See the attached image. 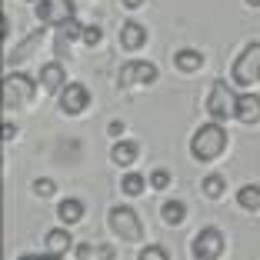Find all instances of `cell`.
<instances>
[{
  "label": "cell",
  "mask_w": 260,
  "mask_h": 260,
  "mask_svg": "<svg viewBox=\"0 0 260 260\" xmlns=\"http://www.w3.org/2000/svg\"><path fill=\"white\" fill-rule=\"evenodd\" d=\"M67 40H84V23L70 20L67 27H60V47L67 44Z\"/></svg>",
  "instance_id": "cell-23"
},
{
  "label": "cell",
  "mask_w": 260,
  "mask_h": 260,
  "mask_svg": "<svg viewBox=\"0 0 260 260\" xmlns=\"http://www.w3.org/2000/svg\"><path fill=\"white\" fill-rule=\"evenodd\" d=\"M110 230H114L120 240H140L144 237V223H140V217H137V210L134 207H110Z\"/></svg>",
  "instance_id": "cell-5"
},
{
  "label": "cell",
  "mask_w": 260,
  "mask_h": 260,
  "mask_svg": "<svg viewBox=\"0 0 260 260\" xmlns=\"http://www.w3.org/2000/svg\"><path fill=\"white\" fill-rule=\"evenodd\" d=\"M174 67L180 70V74H197V70L204 67V54L184 47V50H177V54H174Z\"/></svg>",
  "instance_id": "cell-14"
},
{
  "label": "cell",
  "mask_w": 260,
  "mask_h": 260,
  "mask_svg": "<svg viewBox=\"0 0 260 260\" xmlns=\"http://www.w3.org/2000/svg\"><path fill=\"white\" fill-rule=\"evenodd\" d=\"M123 7H127V10H137V7H144V0H123Z\"/></svg>",
  "instance_id": "cell-32"
},
{
  "label": "cell",
  "mask_w": 260,
  "mask_h": 260,
  "mask_svg": "<svg viewBox=\"0 0 260 260\" xmlns=\"http://www.w3.org/2000/svg\"><path fill=\"white\" fill-rule=\"evenodd\" d=\"M40 40H44V30H34L30 37H27V40L20 44V50H10V54H7V63H20V60H27V57H30L34 50H37Z\"/></svg>",
  "instance_id": "cell-18"
},
{
  "label": "cell",
  "mask_w": 260,
  "mask_h": 260,
  "mask_svg": "<svg viewBox=\"0 0 260 260\" xmlns=\"http://www.w3.org/2000/svg\"><path fill=\"white\" fill-rule=\"evenodd\" d=\"M207 114L214 117L217 123L237 117V93L230 90L227 80H214V84H210V93H207Z\"/></svg>",
  "instance_id": "cell-3"
},
{
  "label": "cell",
  "mask_w": 260,
  "mask_h": 260,
  "mask_svg": "<svg viewBox=\"0 0 260 260\" xmlns=\"http://www.w3.org/2000/svg\"><path fill=\"white\" fill-rule=\"evenodd\" d=\"M157 63L150 60H130L120 67V87H137V84H153L157 80Z\"/></svg>",
  "instance_id": "cell-8"
},
{
  "label": "cell",
  "mask_w": 260,
  "mask_h": 260,
  "mask_svg": "<svg viewBox=\"0 0 260 260\" xmlns=\"http://www.w3.org/2000/svg\"><path fill=\"white\" fill-rule=\"evenodd\" d=\"M144 44H147V30L140 27L137 20H127V23L120 27V47L134 54V50H140Z\"/></svg>",
  "instance_id": "cell-11"
},
{
  "label": "cell",
  "mask_w": 260,
  "mask_h": 260,
  "mask_svg": "<svg viewBox=\"0 0 260 260\" xmlns=\"http://www.w3.org/2000/svg\"><path fill=\"white\" fill-rule=\"evenodd\" d=\"M34 93H37V84H34V77L27 74H4V100H7V110L20 107V104H30Z\"/></svg>",
  "instance_id": "cell-4"
},
{
  "label": "cell",
  "mask_w": 260,
  "mask_h": 260,
  "mask_svg": "<svg viewBox=\"0 0 260 260\" xmlns=\"http://www.w3.org/2000/svg\"><path fill=\"white\" fill-rule=\"evenodd\" d=\"M57 217H60L63 227H70V223H80V220H84V200L63 197L60 204H57Z\"/></svg>",
  "instance_id": "cell-13"
},
{
  "label": "cell",
  "mask_w": 260,
  "mask_h": 260,
  "mask_svg": "<svg viewBox=\"0 0 260 260\" xmlns=\"http://www.w3.org/2000/svg\"><path fill=\"white\" fill-rule=\"evenodd\" d=\"M193 260H220L223 253V234L217 227H200L193 234V244H190Z\"/></svg>",
  "instance_id": "cell-6"
},
{
  "label": "cell",
  "mask_w": 260,
  "mask_h": 260,
  "mask_svg": "<svg viewBox=\"0 0 260 260\" xmlns=\"http://www.w3.org/2000/svg\"><path fill=\"white\" fill-rule=\"evenodd\" d=\"M237 120L247 123V127L260 120V97L257 93H240L237 97Z\"/></svg>",
  "instance_id": "cell-12"
},
{
  "label": "cell",
  "mask_w": 260,
  "mask_h": 260,
  "mask_svg": "<svg viewBox=\"0 0 260 260\" xmlns=\"http://www.w3.org/2000/svg\"><path fill=\"white\" fill-rule=\"evenodd\" d=\"M244 4L247 7H260V0H244Z\"/></svg>",
  "instance_id": "cell-33"
},
{
  "label": "cell",
  "mask_w": 260,
  "mask_h": 260,
  "mask_svg": "<svg viewBox=\"0 0 260 260\" xmlns=\"http://www.w3.org/2000/svg\"><path fill=\"white\" fill-rule=\"evenodd\" d=\"M20 260H60V253H23Z\"/></svg>",
  "instance_id": "cell-27"
},
{
  "label": "cell",
  "mask_w": 260,
  "mask_h": 260,
  "mask_svg": "<svg viewBox=\"0 0 260 260\" xmlns=\"http://www.w3.org/2000/svg\"><path fill=\"white\" fill-rule=\"evenodd\" d=\"M140 157V147H137V140H117L114 144V150H110V160L114 164H120V167H130V164Z\"/></svg>",
  "instance_id": "cell-15"
},
{
  "label": "cell",
  "mask_w": 260,
  "mask_h": 260,
  "mask_svg": "<svg viewBox=\"0 0 260 260\" xmlns=\"http://www.w3.org/2000/svg\"><path fill=\"white\" fill-rule=\"evenodd\" d=\"M230 77H234L237 87H250V84L260 80V40H250L237 54V60L230 67Z\"/></svg>",
  "instance_id": "cell-2"
},
{
  "label": "cell",
  "mask_w": 260,
  "mask_h": 260,
  "mask_svg": "<svg viewBox=\"0 0 260 260\" xmlns=\"http://www.w3.org/2000/svg\"><path fill=\"white\" fill-rule=\"evenodd\" d=\"M237 204L244 207V210H250V214H253V210H260V187L257 184H244L237 190Z\"/></svg>",
  "instance_id": "cell-19"
},
{
  "label": "cell",
  "mask_w": 260,
  "mask_h": 260,
  "mask_svg": "<svg viewBox=\"0 0 260 260\" xmlns=\"http://www.w3.org/2000/svg\"><path fill=\"white\" fill-rule=\"evenodd\" d=\"M100 40H104V30H100L97 23H87L84 27V47H100Z\"/></svg>",
  "instance_id": "cell-25"
},
{
  "label": "cell",
  "mask_w": 260,
  "mask_h": 260,
  "mask_svg": "<svg viewBox=\"0 0 260 260\" xmlns=\"http://www.w3.org/2000/svg\"><path fill=\"white\" fill-rule=\"evenodd\" d=\"M160 220L167 223V227H180V223L187 220V204L184 200H167V204H160Z\"/></svg>",
  "instance_id": "cell-16"
},
{
  "label": "cell",
  "mask_w": 260,
  "mask_h": 260,
  "mask_svg": "<svg viewBox=\"0 0 260 260\" xmlns=\"http://www.w3.org/2000/svg\"><path fill=\"white\" fill-rule=\"evenodd\" d=\"M223 147H227V130L220 127L217 120L204 123V127L193 130V137H190V153L197 157V160H217L223 153Z\"/></svg>",
  "instance_id": "cell-1"
},
{
  "label": "cell",
  "mask_w": 260,
  "mask_h": 260,
  "mask_svg": "<svg viewBox=\"0 0 260 260\" xmlns=\"http://www.w3.org/2000/svg\"><path fill=\"white\" fill-rule=\"evenodd\" d=\"M87 107H90V90H87V84H67L60 90V110L67 117L84 114Z\"/></svg>",
  "instance_id": "cell-9"
},
{
  "label": "cell",
  "mask_w": 260,
  "mask_h": 260,
  "mask_svg": "<svg viewBox=\"0 0 260 260\" xmlns=\"http://www.w3.org/2000/svg\"><path fill=\"white\" fill-rule=\"evenodd\" d=\"M137 260H170V253H167V250H164V247H160V244H147V247H144V250H140V253H137Z\"/></svg>",
  "instance_id": "cell-24"
},
{
  "label": "cell",
  "mask_w": 260,
  "mask_h": 260,
  "mask_svg": "<svg viewBox=\"0 0 260 260\" xmlns=\"http://www.w3.org/2000/svg\"><path fill=\"white\" fill-rule=\"evenodd\" d=\"M144 187H147V177H140V174H123V180H120V190L127 193V197H140L144 193Z\"/></svg>",
  "instance_id": "cell-20"
},
{
  "label": "cell",
  "mask_w": 260,
  "mask_h": 260,
  "mask_svg": "<svg viewBox=\"0 0 260 260\" xmlns=\"http://www.w3.org/2000/svg\"><path fill=\"white\" fill-rule=\"evenodd\" d=\"M110 134H114V137H120V134H123V120H110Z\"/></svg>",
  "instance_id": "cell-28"
},
{
  "label": "cell",
  "mask_w": 260,
  "mask_h": 260,
  "mask_svg": "<svg viewBox=\"0 0 260 260\" xmlns=\"http://www.w3.org/2000/svg\"><path fill=\"white\" fill-rule=\"evenodd\" d=\"M37 84L44 87L47 93H60L63 87H67V74H63V67L57 60H50V63L40 67V80H37Z\"/></svg>",
  "instance_id": "cell-10"
},
{
  "label": "cell",
  "mask_w": 260,
  "mask_h": 260,
  "mask_svg": "<svg viewBox=\"0 0 260 260\" xmlns=\"http://www.w3.org/2000/svg\"><path fill=\"white\" fill-rule=\"evenodd\" d=\"M34 193H37V197H54L57 184H54V180H47V177H37V180H34Z\"/></svg>",
  "instance_id": "cell-26"
},
{
  "label": "cell",
  "mask_w": 260,
  "mask_h": 260,
  "mask_svg": "<svg viewBox=\"0 0 260 260\" xmlns=\"http://www.w3.org/2000/svg\"><path fill=\"white\" fill-rule=\"evenodd\" d=\"M97 253H100L104 260H114V247H97Z\"/></svg>",
  "instance_id": "cell-30"
},
{
  "label": "cell",
  "mask_w": 260,
  "mask_h": 260,
  "mask_svg": "<svg viewBox=\"0 0 260 260\" xmlns=\"http://www.w3.org/2000/svg\"><path fill=\"white\" fill-rule=\"evenodd\" d=\"M14 134H17V127H14V123H4V140H14Z\"/></svg>",
  "instance_id": "cell-29"
},
{
  "label": "cell",
  "mask_w": 260,
  "mask_h": 260,
  "mask_svg": "<svg viewBox=\"0 0 260 260\" xmlns=\"http://www.w3.org/2000/svg\"><path fill=\"white\" fill-rule=\"evenodd\" d=\"M77 257H80V260L90 257V247H87V244H77Z\"/></svg>",
  "instance_id": "cell-31"
},
{
  "label": "cell",
  "mask_w": 260,
  "mask_h": 260,
  "mask_svg": "<svg viewBox=\"0 0 260 260\" xmlns=\"http://www.w3.org/2000/svg\"><path fill=\"white\" fill-rule=\"evenodd\" d=\"M37 20L44 27H67L74 20V0H37Z\"/></svg>",
  "instance_id": "cell-7"
},
{
  "label": "cell",
  "mask_w": 260,
  "mask_h": 260,
  "mask_svg": "<svg viewBox=\"0 0 260 260\" xmlns=\"http://www.w3.org/2000/svg\"><path fill=\"white\" fill-rule=\"evenodd\" d=\"M147 184H150L153 190H167V187H170V170L153 167V170H150V177H147Z\"/></svg>",
  "instance_id": "cell-22"
},
{
  "label": "cell",
  "mask_w": 260,
  "mask_h": 260,
  "mask_svg": "<svg viewBox=\"0 0 260 260\" xmlns=\"http://www.w3.org/2000/svg\"><path fill=\"white\" fill-rule=\"evenodd\" d=\"M223 177L220 174H210V177H204V184H200V190H204V197H210V200H217V197H223Z\"/></svg>",
  "instance_id": "cell-21"
},
{
  "label": "cell",
  "mask_w": 260,
  "mask_h": 260,
  "mask_svg": "<svg viewBox=\"0 0 260 260\" xmlns=\"http://www.w3.org/2000/svg\"><path fill=\"white\" fill-rule=\"evenodd\" d=\"M44 247H47V253H63V250H70V234H67V227H50V230H47V237H44Z\"/></svg>",
  "instance_id": "cell-17"
}]
</instances>
